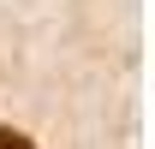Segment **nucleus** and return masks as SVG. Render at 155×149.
Listing matches in <instances>:
<instances>
[{
  "instance_id": "nucleus-1",
  "label": "nucleus",
  "mask_w": 155,
  "mask_h": 149,
  "mask_svg": "<svg viewBox=\"0 0 155 149\" xmlns=\"http://www.w3.org/2000/svg\"><path fill=\"white\" fill-rule=\"evenodd\" d=\"M0 149H36L24 131H12V125H0Z\"/></svg>"
}]
</instances>
